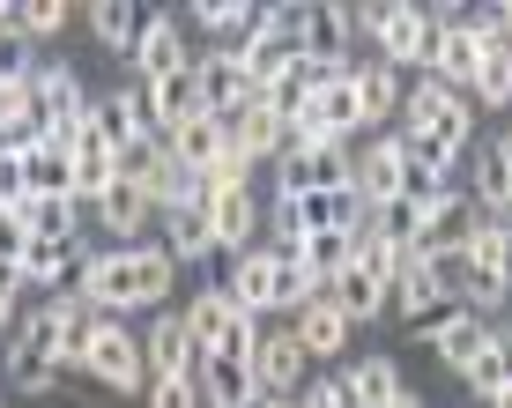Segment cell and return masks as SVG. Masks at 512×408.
Masks as SVG:
<instances>
[{"label":"cell","mask_w":512,"mask_h":408,"mask_svg":"<svg viewBox=\"0 0 512 408\" xmlns=\"http://www.w3.org/2000/svg\"><path fill=\"white\" fill-rule=\"evenodd\" d=\"M179 260L164 245H112V253H75L60 290H75L97 319H127V312H164Z\"/></svg>","instance_id":"cell-1"},{"label":"cell","mask_w":512,"mask_h":408,"mask_svg":"<svg viewBox=\"0 0 512 408\" xmlns=\"http://www.w3.org/2000/svg\"><path fill=\"white\" fill-rule=\"evenodd\" d=\"M179 319H186V334H193V349H201V357H238V364H253L260 334H268L253 312H238L231 290H201Z\"/></svg>","instance_id":"cell-2"},{"label":"cell","mask_w":512,"mask_h":408,"mask_svg":"<svg viewBox=\"0 0 512 408\" xmlns=\"http://www.w3.org/2000/svg\"><path fill=\"white\" fill-rule=\"evenodd\" d=\"M401 134H431L438 149L461 156L468 141H475V104H468L461 90H446V82L416 75V90L401 97Z\"/></svg>","instance_id":"cell-3"},{"label":"cell","mask_w":512,"mask_h":408,"mask_svg":"<svg viewBox=\"0 0 512 408\" xmlns=\"http://www.w3.org/2000/svg\"><path fill=\"white\" fill-rule=\"evenodd\" d=\"M364 30H372V45H379V67H394V75H423L431 67V38H438V23L423 8H409V0H386V8H364Z\"/></svg>","instance_id":"cell-4"},{"label":"cell","mask_w":512,"mask_h":408,"mask_svg":"<svg viewBox=\"0 0 512 408\" xmlns=\"http://www.w3.org/2000/svg\"><path fill=\"white\" fill-rule=\"evenodd\" d=\"M82 371H90L97 386H112V394H134V386H149L141 334H127L119 319H90V334H82Z\"/></svg>","instance_id":"cell-5"},{"label":"cell","mask_w":512,"mask_h":408,"mask_svg":"<svg viewBox=\"0 0 512 408\" xmlns=\"http://www.w3.org/2000/svg\"><path fill=\"white\" fill-rule=\"evenodd\" d=\"M490 45H505L498 30H483L475 23V15L461 8V23H438V38H431V67H423V75L431 82H446V90H475V67H483V52Z\"/></svg>","instance_id":"cell-6"},{"label":"cell","mask_w":512,"mask_h":408,"mask_svg":"<svg viewBox=\"0 0 512 408\" xmlns=\"http://www.w3.org/2000/svg\"><path fill=\"white\" fill-rule=\"evenodd\" d=\"M349 164H357V141L282 149V156H275V186H282V201H290V193H327V186H349Z\"/></svg>","instance_id":"cell-7"},{"label":"cell","mask_w":512,"mask_h":408,"mask_svg":"<svg viewBox=\"0 0 512 408\" xmlns=\"http://www.w3.org/2000/svg\"><path fill=\"white\" fill-rule=\"evenodd\" d=\"M134 82L141 90H156V82H171V75H186V38H179V15H164V8H149L141 15V38H134Z\"/></svg>","instance_id":"cell-8"},{"label":"cell","mask_w":512,"mask_h":408,"mask_svg":"<svg viewBox=\"0 0 512 408\" xmlns=\"http://www.w3.org/2000/svg\"><path fill=\"white\" fill-rule=\"evenodd\" d=\"M401 171H409L401 134H372L357 149V164H349V193H357L364 208H386V201H401Z\"/></svg>","instance_id":"cell-9"},{"label":"cell","mask_w":512,"mask_h":408,"mask_svg":"<svg viewBox=\"0 0 512 408\" xmlns=\"http://www.w3.org/2000/svg\"><path fill=\"white\" fill-rule=\"evenodd\" d=\"M223 134H231V149L245 156V164H275V156H282V141H290V119H282L275 104L245 97L238 112H223Z\"/></svg>","instance_id":"cell-10"},{"label":"cell","mask_w":512,"mask_h":408,"mask_svg":"<svg viewBox=\"0 0 512 408\" xmlns=\"http://www.w3.org/2000/svg\"><path fill=\"white\" fill-rule=\"evenodd\" d=\"M364 30V8H342V0H305V60H349V45H357Z\"/></svg>","instance_id":"cell-11"},{"label":"cell","mask_w":512,"mask_h":408,"mask_svg":"<svg viewBox=\"0 0 512 408\" xmlns=\"http://www.w3.org/2000/svg\"><path fill=\"white\" fill-rule=\"evenodd\" d=\"M305 349H297V334L282 327V334H260V349H253V379H260V394L268 401H297L305 394Z\"/></svg>","instance_id":"cell-12"},{"label":"cell","mask_w":512,"mask_h":408,"mask_svg":"<svg viewBox=\"0 0 512 408\" xmlns=\"http://www.w3.org/2000/svg\"><path fill=\"white\" fill-rule=\"evenodd\" d=\"M193 97H201V112H238V104L245 97H253V90H245V67H238V52L231 45H216V52H201V60H193Z\"/></svg>","instance_id":"cell-13"},{"label":"cell","mask_w":512,"mask_h":408,"mask_svg":"<svg viewBox=\"0 0 512 408\" xmlns=\"http://www.w3.org/2000/svg\"><path fill=\"white\" fill-rule=\"evenodd\" d=\"M201 208H208V230H216V253H253V238H260V201L253 193H201Z\"/></svg>","instance_id":"cell-14"},{"label":"cell","mask_w":512,"mask_h":408,"mask_svg":"<svg viewBox=\"0 0 512 408\" xmlns=\"http://www.w3.org/2000/svg\"><path fill=\"white\" fill-rule=\"evenodd\" d=\"M193 386H201V408H260L268 401L253 364H238V357H201L193 364Z\"/></svg>","instance_id":"cell-15"},{"label":"cell","mask_w":512,"mask_h":408,"mask_svg":"<svg viewBox=\"0 0 512 408\" xmlns=\"http://www.w3.org/2000/svg\"><path fill=\"white\" fill-rule=\"evenodd\" d=\"M290 334H297V349H305L312 364H334V357L349 349V334H357V327L342 319V305H334V297H312L305 312H290Z\"/></svg>","instance_id":"cell-16"},{"label":"cell","mask_w":512,"mask_h":408,"mask_svg":"<svg viewBox=\"0 0 512 408\" xmlns=\"http://www.w3.org/2000/svg\"><path fill=\"white\" fill-rule=\"evenodd\" d=\"M141 364H149V379H186V371L201 364V349H193V334H186L179 312H164L149 334H141Z\"/></svg>","instance_id":"cell-17"},{"label":"cell","mask_w":512,"mask_h":408,"mask_svg":"<svg viewBox=\"0 0 512 408\" xmlns=\"http://www.w3.org/2000/svg\"><path fill=\"white\" fill-rule=\"evenodd\" d=\"M401 97H409V82H401L394 67L357 60V134H364V127H386V119H401Z\"/></svg>","instance_id":"cell-18"},{"label":"cell","mask_w":512,"mask_h":408,"mask_svg":"<svg viewBox=\"0 0 512 408\" xmlns=\"http://www.w3.org/2000/svg\"><path fill=\"white\" fill-rule=\"evenodd\" d=\"M342 394H349V408H394L401 394H409V379H401L394 357H357L342 371Z\"/></svg>","instance_id":"cell-19"},{"label":"cell","mask_w":512,"mask_h":408,"mask_svg":"<svg viewBox=\"0 0 512 408\" xmlns=\"http://www.w3.org/2000/svg\"><path fill=\"white\" fill-rule=\"evenodd\" d=\"M164 149H171V164H179V171H216L223 149H231V134H223L216 112H201V119H186L179 134H164Z\"/></svg>","instance_id":"cell-20"},{"label":"cell","mask_w":512,"mask_h":408,"mask_svg":"<svg viewBox=\"0 0 512 408\" xmlns=\"http://www.w3.org/2000/svg\"><path fill=\"white\" fill-rule=\"evenodd\" d=\"M431 349H438V364H446V371H461V379H468V371H475V357L490 349V319H475V312L461 305V312L446 319V327L431 334Z\"/></svg>","instance_id":"cell-21"},{"label":"cell","mask_w":512,"mask_h":408,"mask_svg":"<svg viewBox=\"0 0 512 408\" xmlns=\"http://www.w3.org/2000/svg\"><path fill=\"white\" fill-rule=\"evenodd\" d=\"M90 208H97V223L112 230V245H134V238H141V223L156 216V208H149V193H141V186H127V179H112V186H104Z\"/></svg>","instance_id":"cell-22"},{"label":"cell","mask_w":512,"mask_h":408,"mask_svg":"<svg viewBox=\"0 0 512 408\" xmlns=\"http://www.w3.org/2000/svg\"><path fill=\"white\" fill-rule=\"evenodd\" d=\"M461 260L475 275H512V223L505 216H475L461 238Z\"/></svg>","instance_id":"cell-23"},{"label":"cell","mask_w":512,"mask_h":408,"mask_svg":"<svg viewBox=\"0 0 512 408\" xmlns=\"http://www.w3.org/2000/svg\"><path fill=\"white\" fill-rule=\"evenodd\" d=\"M231 52H238V67H245V90H253V97H268L275 82L290 75V60H297V52L282 45V38H268V30H253V38H245V45H231Z\"/></svg>","instance_id":"cell-24"},{"label":"cell","mask_w":512,"mask_h":408,"mask_svg":"<svg viewBox=\"0 0 512 408\" xmlns=\"http://www.w3.org/2000/svg\"><path fill=\"white\" fill-rule=\"evenodd\" d=\"M164 253L171 260H208V253H216V230H208V208L201 201L164 208Z\"/></svg>","instance_id":"cell-25"},{"label":"cell","mask_w":512,"mask_h":408,"mask_svg":"<svg viewBox=\"0 0 512 408\" xmlns=\"http://www.w3.org/2000/svg\"><path fill=\"white\" fill-rule=\"evenodd\" d=\"M23 193H30V201H60V193H75V156L52 149V141H38V149L23 156Z\"/></svg>","instance_id":"cell-26"},{"label":"cell","mask_w":512,"mask_h":408,"mask_svg":"<svg viewBox=\"0 0 512 408\" xmlns=\"http://www.w3.org/2000/svg\"><path fill=\"white\" fill-rule=\"evenodd\" d=\"M0 379H8L15 394H52V386L67 379V364H60V357H45V349L8 342V357H0Z\"/></svg>","instance_id":"cell-27"},{"label":"cell","mask_w":512,"mask_h":408,"mask_svg":"<svg viewBox=\"0 0 512 408\" xmlns=\"http://www.w3.org/2000/svg\"><path fill=\"white\" fill-rule=\"evenodd\" d=\"M475 208H483V216H505L512 223V164H505V149L498 141H490V149H475Z\"/></svg>","instance_id":"cell-28"},{"label":"cell","mask_w":512,"mask_h":408,"mask_svg":"<svg viewBox=\"0 0 512 408\" xmlns=\"http://www.w3.org/2000/svg\"><path fill=\"white\" fill-rule=\"evenodd\" d=\"M186 15L208 30V38H223V45H245V38L260 30V8H253V0H193Z\"/></svg>","instance_id":"cell-29"},{"label":"cell","mask_w":512,"mask_h":408,"mask_svg":"<svg viewBox=\"0 0 512 408\" xmlns=\"http://www.w3.org/2000/svg\"><path fill=\"white\" fill-rule=\"evenodd\" d=\"M15 216L30 223V238H75V230H82V201H75V193H60V201H30V193H23Z\"/></svg>","instance_id":"cell-30"},{"label":"cell","mask_w":512,"mask_h":408,"mask_svg":"<svg viewBox=\"0 0 512 408\" xmlns=\"http://www.w3.org/2000/svg\"><path fill=\"white\" fill-rule=\"evenodd\" d=\"M67 268H75V238H30L15 260V282H67Z\"/></svg>","instance_id":"cell-31"},{"label":"cell","mask_w":512,"mask_h":408,"mask_svg":"<svg viewBox=\"0 0 512 408\" xmlns=\"http://www.w3.org/2000/svg\"><path fill=\"white\" fill-rule=\"evenodd\" d=\"M468 104H475V112H505V104H512V45H490V52H483Z\"/></svg>","instance_id":"cell-32"},{"label":"cell","mask_w":512,"mask_h":408,"mask_svg":"<svg viewBox=\"0 0 512 408\" xmlns=\"http://www.w3.org/2000/svg\"><path fill=\"white\" fill-rule=\"evenodd\" d=\"M141 15H149V8H134V0H97V8H90L97 45H104V52H134V38H141Z\"/></svg>","instance_id":"cell-33"},{"label":"cell","mask_w":512,"mask_h":408,"mask_svg":"<svg viewBox=\"0 0 512 408\" xmlns=\"http://www.w3.org/2000/svg\"><path fill=\"white\" fill-rule=\"evenodd\" d=\"M468 386H475V401H498L505 386H512V327H490V349L475 357Z\"/></svg>","instance_id":"cell-34"},{"label":"cell","mask_w":512,"mask_h":408,"mask_svg":"<svg viewBox=\"0 0 512 408\" xmlns=\"http://www.w3.org/2000/svg\"><path fill=\"white\" fill-rule=\"evenodd\" d=\"M149 104H156V134H179L186 119H201V97H193V67H186V75H171V82H156Z\"/></svg>","instance_id":"cell-35"},{"label":"cell","mask_w":512,"mask_h":408,"mask_svg":"<svg viewBox=\"0 0 512 408\" xmlns=\"http://www.w3.org/2000/svg\"><path fill=\"white\" fill-rule=\"evenodd\" d=\"M327 297L342 305V319H349V327H364V319H379V312H386V282H372L364 268H349V275L334 282Z\"/></svg>","instance_id":"cell-36"},{"label":"cell","mask_w":512,"mask_h":408,"mask_svg":"<svg viewBox=\"0 0 512 408\" xmlns=\"http://www.w3.org/2000/svg\"><path fill=\"white\" fill-rule=\"evenodd\" d=\"M67 8L60 0H8V38H60Z\"/></svg>","instance_id":"cell-37"},{"label":"cell","mask_w":512,"mask_h":408,"mask_svg":"<svg viewBox=\"0 0 512 408\" xmlns=\"http://www.w3.org/2000/svg\"><path fill=\"white\" fill-rule=\"evenodd\" d=\"M149 408H201L193 371H186V379H149Z\"/></svg>","instance_id":"cell-38"},{"label":"cell","mask_w":512,"mask_h":408,"mask_svg":"<svg viewBox=\"0 0 512 408\" xmlns=\"http://www.w3.org/2000/svg\"><path fill=\"white\" fill-rule=\"evenodd\" d=\"M23 245H30V223L15 216V208H0V268L15 275V260H23Z\"/></svg>","instance_id":"cell-39"},{"label":"cell","mask_w":512,"mask_h":408,"mask_svg":"<svg viewBox=\"0 0 512 408\" xmlns=\"http://www.w3.org/2000/svg\"><path fill=\"white\" fill-rule=\"evenodd\" d=\"M297 408H349V394H342V371H334V379H305Z\"/></svg>","instance_id":"cell-40"},{"label":"cell","mask_w":512,"mask_h":408,"mask_svg":"<svg viewBox=\"0 0 512 408\" xmlns=\"http://www.w3.org/2000/svg\"><path fill=\"white\" fill-rule=\"evenodd\" d=\"M15 201H23V164L0 156V208H15Z\"/></svg>","instance_id":"cell-41"},{"label":"cell","mask_w":512,"mask_h":408,"mask_svg":"<svg viewBox=\"0 0 512 408\" xmlns=\"http://www.w3.org/2000/svg\"><path fill=\"white\" fill-rule=\"evenodd\" d=\"M8 327H15V275L0 268V334H8Z\"/></svg>","instance_id":"cell-42"},{"label":"cell","mask_w":512,"mask_h":408,"mask_svg":"<svg viewBox=\"0 0 512 408\" xmlns=\"http://www.w3.org/2000/svg\"><path fill=\"white\" fill-rule=\"evenodd\" d=\"M0 45H8V0H0Z\"/></svg>","instance_id":"cell-43"},{"label":"cell","mask_w":512,"mask_h":408,"mask_svg":"<svg viewBox=\"0 0 512 408\" xmlns=\"http://www.w3.org/2000/svg\"><path fill=\"white\" fill-rule=\"evenodd\" d=\"M394 408H423V394H401V401H394Z\"/></svg>","instance_id":"cell-44"},{"label":"cell","mask_w":512,"mask_h":408,"mask_svg":"<svg viewBox=\"0 0 512 408\" xmlns=\"http://www.w3.org/2000/svg\"><path fill=\"white\" fill-rule=\"evenodd\" d=\"M490 408H512V386H505V394H498V401H490Z\"/></svg>","instance_id":"cell-45"},{"label":"cell","mask_w":512,"mask_h":408,"mask_svg":"<svg viewBox=\"0 0 512 408\" xmlns=\"http://www.w3.org/2000/svg\"><path fill=\"white\" fill-rule=\"evenodd\" d=\"M498 149H505V164H512V134H505V141H498Z\"/></svg>","instance_id":"cell-46"},{"label":"cell","mask_w":512,"mask_h":408,"mask_svg":"<svg viewBox=\"0 0 512 408\" xmlns=\"http://www.w3.org/2000/svg\"><path fill=\"white\" fill-rule=\"evenodd\" d=\"M260 408H297V401H260Z\"/></svg>","instance_id":"cell-47"}]
</instances>
